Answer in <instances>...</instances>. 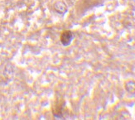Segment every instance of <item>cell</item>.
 Instances as JSON below:
<instances>
[{"label":"cell","mask_w":135,"mask_h":120,"mask_svg":"<svg viewBox=\"0 0 135 120\" xmlns=\"http://www.w3.org/2000/svg\"><path fill=\"white\" fill-rule=\"evenodd\" d=\"M74 38V34L70 31H65L61 35V42L64 46H68Z\"/></svg>","instance_id":"obj_1"},{"label":"cell","mask_w":135,"mask_h":120,"mask_svg":"<svg viewBox=\"0 0 135 120\" xmlns=\"http://www.w3.org/2000/svg\"><path fill=\"white\" fill-rule=\"evenodd\" d=\"M55 9L58 12V13L64 14L67 11V6L63 2H58L55 4Z\"/></svg>","instance_id":"obj_2"},{"label":"cell","mask_w":135,"mask_h":120,"mask_svg":"<svg viewBox=\"0 0 135 120\" xmlns=\"http://www.w3.org/2000/svg\"><path fill=\"white\" fill-rule=\"evenodd\" d=\"M125 89L132 95H135V81L129 80V81L126 82Z\"/></svg>","instance_id":"obj_3"}]
</instances>
